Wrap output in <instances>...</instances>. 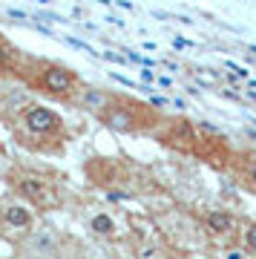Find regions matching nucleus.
<instances>
[{
	"mask_svg": "<svg viewBox=\"0 0 256 259\" xmlns=\"http://www.w3.org/2000/svg\"><path fill=\"white\" fill-rule=\"evenodd\" d=\"M250 124H253V127H256V118H253V121H250Z\"/></svg>",
	"mask_w": 256,
	"mask_h": 259,
	"instance_id": "5701e85b",
	"label": "nucleus"
},
{
	"mask_svg": "<svg viewBox=\"0 0 256 259\" xmlns=\"http://www.w3.org/2000/svg\"><path fill=\"white\" fill-rule=\"evenodd\" d=\"M23 127H26L32 136H37V139H52V136L61 133L64 124H61V115H58L55 110L35 104V107H29V110L23 112Z\"/></svg>",
	"mask_w": 256,
	"mask_h": 259,
	"instance_id": "f257e3e1",
	"label": "nucleus"
},
{
	"mask_svg": "<svg viewBox=\"0 0 256 259\" xmlns=\"http://www.w3.org/2000/svg\"><path fill=\"white\" fill-rule=\"evenodd\" d=\"M112 104V98L107 93H104V90H87V93H83V107H90V110H107V107H110Z\"/></svg>",
	"mask_w": 256,
	"mask_h": 259,
	"instance_id": "0eeeda50",
	"label": "nucleus"
},
{
	"mask_svg": "<svg viewBox=\"0 0 256 259\" xmlns=\"http://www.w3.org/2000/svg\"><path fill=\"white\" fill-rule=\"evenodd\" d=\"M247 176H250V185L256 187V161H253L250 167H247Z\"/></svg>",
	"mask_w": 256,
	"mask_h": 259,
	"instance_id": "a211bd4d",
	"label": "nucleus"
},
{
	"mask_svg": "<svg viewBox=\"0 0 256 259\" xmlns=\"http://www.w3.org/2000/svg\"><path fill=\"white\" fill-rule=\"evenodd\" d=\"M173 104H176V107H179V110H187V101H184V98H176Z\"/></svg>",
	"mask_w": 256,
	"mask_h": 259,
	"instance_id": "4be33fe9",
	"label": "nucleus"
},
{
	"mask_svg": "<svg viewBox=\"0 0 256 259\" xmlns=\"http://www.w3.org/2000/svg\"><path fill=\"white\" fill-rule=\"evenodd\" d=\"M173 44H176V47H179V49H187V47H190V40H182V37H176Z\"/></svg>",
	"mask_w": 256,
	"mask_h": 259,
	"instance_id": "aec40b11",
	"label": "nucleus"
},
{
	"mask_svg": "<svg viewBox=\"0 0 256 259\" xmlns=\"http://www.w3.org/2000/svg\"><path fill=\"white\" fill-rule=\"evenodd\" d=\"M225 66H228V69H230V72H236L239 75V78H245V69H242V66H239V64H233V61H228V64H225Z\"/></svg>",
	"mask_w": 256,
	"mask_h": 259,
	"instance_id": "2eb2a0df",
	"label": "nucleus"
},
{
	"mask_svg": "<svg viewBox=\"0 0 256 259\" xmlns=\"http://www.w3.org/2000/svg\"><path fill=\"white\" fill-rule=\"evenodd\" d=\"M158 83H161V87H173V78H170V75H158Z\"/></svg>",
	"mask_w": 256,
	"mask_h": 259,
	"instance_id": "6ab92c4d",
	"label": "nucleus"
},
{
	"mask_svg": "<svg viewBox=\"0 0 256 259\" xmlns=\"http://www.w3.org/2000/svg\"><path fill=\"white\" fill-rule=\"evenodd\" d=\"M225 98H230V101H239V95L233 93V90H225Z\"/></svg>",
	"mask_w": 256,
	"mask_h": 259,
	"instance_id": "412c9836",
	"label": "nucleus"
},
{
	"mask_svg": "<svg viewBox=\"0 0 256 259\" xmlns=\"http://www.w3.org/2000/svg\"><path fill=\"white\" fill-rule=\"evenodd\" d=\"M0 219L9 225V228H15V231H29L32 228V210H29L26 204H9L6 210L0 213Z\"/></svg>",
	"mask_w": 256,
	"mask_h": 259,
	"instance_id": "423d86ee",
	"label": "nucleus"
},
{
	"mask_svg": "<svg viewBox=\"0 0 256 259\" xmlns=\"http://www.w3.org/2000/svg\"><path fill=\"white\" fill-rule=\"evenodd\" d=\"M37 87L49 95H69L78 87V72H72L61 64H49L37 75Z\"/></svg>",
	"mask_w": 256,
	"mask_h": 259,
	"instance_id": "f03ea898",
	"label": "nucleus"
},
{
	"mask_svg": "<svg viewBox=\"0 0 256 259\" xmlns=\"http://www.w3.org/2000/svg\"><path fill=\"white\" fill-rule=\"evenodd\" d=\"M98 115L112 133H136V130L141 127V115H138V110H133V107H127V104H121L118 98H112V104L107 107V110H101Z\"/></svg>",
	"mask_w": 256,
	"mask_h": 259,
	"instance_id": "7ed1b4c3",
	"label": "nucleus"
},
{
	"mask_svg": "<svg viewBox=\"0 0 256 259\" xmlns=\"http://www.w3.org/2000/svg\"><path fill=\"white\" fill-rule=\"evenodd\" d=\"M110 78H115V81H118V83H124V87H136V83L130 81V78H124V75H121V72H112Z\"/></svg>",
	"mask_w": 256,
	"mask_h": 259,
	"instance_id": "dca6fc26",
	"label": "nucleus"
},
{
	"mask_svg": "<svg viewBox=\"0 0 256 259\" xmlns=\"http://www.w3.org/2000/svg\"><path fill=\"white\" fill-rule=\"evenodd\" d=\"M167 101H170V98H164V95H153V98H150V107H158V110H161V107H167Z\"/></svg>",
	"mask_w": 256,
	"mask_h": 259,
	"instance_id": "f8f14e48",
	"label": "nucleus"
},
{
	"mask_svg": "<svg viewBox=\"0 0 256 259\" xmlns=\"http://www.w3.org/2000/svg\"><path fill=\"white\" fill-rule=\"evenodd\" d=\"M204 225H207V231L216 233V236H230L233 228H236V216L230 210H210L204 216Z\"/></svg>",
	"mask_w": 256,
	"mask_h": 259,
	"instance_id": "39448f33",
	"label": "nucleus"
},
{
	"mask_svg": "<svg viewBox=\"0 0 256 259\" xmlns=\"http://www.w3.org/2000/svg\"><path fill=\"white\" fill-rule=\"evenodd\" d=\"M90 228L98 233V236H110V233L115 231V219H112L110 213H95L90 219Z\"/></svg>",
	"mask_w": 256,
	"mask_h": 259,
	"instance_id": "6e6552de",
	"label": "nucleus"
},
{
	"mask_svg": "<svg viewBox=\"0 0 256 259\" xmlns=\"http://www.w3.org/2000/svg\"><path fill=\"white\" fill-rule=\"evenodd\" d=\"M141 81H144V83L156 81V75H153V69H150V66H144V69H141Z\"/></svg>",
	"mask_w": 256,
	"mask_h": 259,
	"instance_id": "ddd939ff",
	"label": "nucleus"
},
{
	"mask_svg": "<svg viewBox=\"0 0 256 259\" xmlns=\"http://www.w3.org/2000/svg\"><path fill=\"white\" fill-rule=\"evenodd\" d=\"M199 130H201V133H210V136H222V130L216 127V124H210V121H201Z\"/></svg>",
	"mask_w": 256,
	"mask_h": 259,
	"instance_id": "9d476101",
	"label": "nucleus"
},
{
	"mask_svg": "<svg viewBox=\"0 0 256 259\" xmlns=\"http://www.w3.org/2000/svg\"><path fill=\"white\" fill-rule=\"evenodd\" d=\"M15 190L20 193V199H26V202L32 204H46V199H49V185H46L44 179L37 176H20L15 179Z\"/></svg>",
	"mask_w": 256,
	"mask_h": 259,
	"instance_id": "20e7f679",
	"label": "nucleus"
},
{
	"mask_svg": "<svg viewBox=\"0 0 256 259\" xmlns=\"http://www.w3.org/2000/svg\"><path fill=\"white\" fill-rule=\"evenodd\" d=\"M242 245H245L250 253H256V225H245V231H242Z\"/></svg>",
	"mask_w": 256,
	"mask_h": 259,
	"instance_id": "1a4fd4ad",
	"label": "nucleus"
},
{
	"mask_svg": "<svg viewBox=\"0 0 256 259\" xmlns=\"http://www.w3.org/2000/svg\"><path fill=\"white\" fill-rule=\"evenodd\" d=\"M107 199H110V202H124V199H130V196L124 193V190H110V193H107Z\"/></svg>",
	"mask_w": 256,
	"mask_h": 259,
	"instance_id": "9b49d317",
	"label": "nucleus"
},
{
	"mask_svg": "<svg viewBox=\"0 0 256 259\" xmlns=\"http://www.w3.org/2000/svg\"><path fill=\"white\" fill-rule=\"evenodd\" d=\"M101 58H107V61H112V64H130L127 58H121V55H112V52H104Z\"/></svg>",
	"mask_w": 256,
	"mask_h": 259,
	"instance_id": "4468645a",
	"label": "nucleus"
},
{
	"mask_svg": "<svg viewBox=\"0 0 256 259\" xmlns=\"http://www.w3.org/2000/svg\"><path fill=\"white\" fill-rule=\"evenodd\" d=\"M225 259H247V256L242 253V250H228V253H225Z\"/></svg>",
	"mask_w": 256,
	"mask_h": 259,
	"instance_id": "f3484780",
	"label": "nucleus"
}]
</instances>
